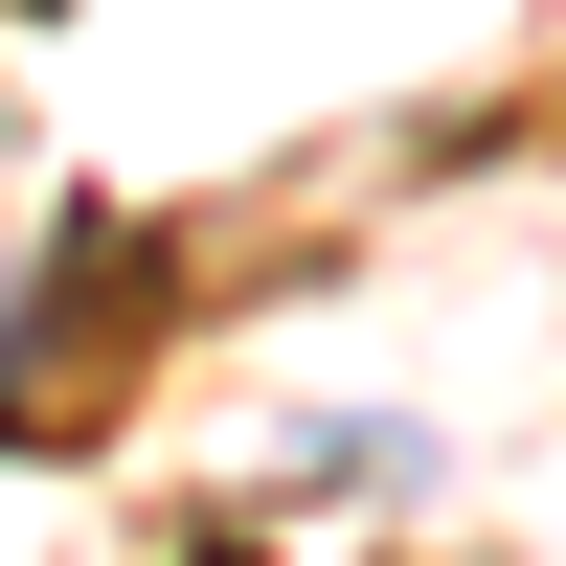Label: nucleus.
I'll return each instance as SVG.
<instances>
[{
  "label": "nucleus",
  "mask_w": 566,
  "mask_h": 566,
  "mask_svg": "<svg viewBox=\"0 0 566 566\" xmlns=\"http://www.w3.org/2000/svg\"><path fill=\"white\" fill-rule=\"evenodd\" d=\"M0 363H23V295H0ZM0 408H23V386H0Z\"/></svg>",
  "instance_id": "f257e3e1"
},
{
  "label": "nucleus",
  "mask_w": 566,
  "mask_h": 566,
  "mask_svg": "<svg viewBox=\"0 0 566 566\" xmlns=\"http://www.w3.org/2000/svg\"><path fill=\"white\" fill-rule=\"evenodd\" d=\"M181 566H272V544H181Z\"/></svg>",
  "instance_id": "f03ea898"
}]
</instances>
